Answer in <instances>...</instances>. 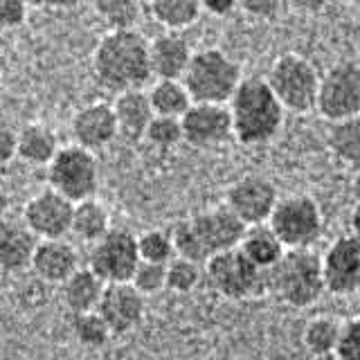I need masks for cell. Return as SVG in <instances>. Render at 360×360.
<instances>
[{"label": "cell", "instance_id": "1", "mask_svg": "<svg viewBox=\"0 0 360 360\" xmlns=\"http://www.w3.org/2000/svg\"><path fill=\"white\" fill-rule=\"evenodd\" d=\"M93 77L101 88L115 95L144 90L153 79L149 41L138 30L106 32L93 52Z\"/></svg>", "mask_w": 360, "mask_h": 360}, {"label": "cell", "instance_id": "2", "mask_svg": "<svg viewBox=\"0 0 360 360\" xmlns=\"http://www.w3.org/2000/svg\"><path fill=\"white\" fill-rule=\"evenodd\" d=\"M234 140L245 146H262L275 140L284 127L286 110L270 90L266 77H243L230 99Z\"/></svg>", "mask_w": 360, "mask_h": 360}, {"label": "cell", "instance_id": "3", "mask_svg": "<svg viewBox=\"0 0 360 360\" xmlns=\"http://www.w3.org/2000/svg\"><path fill=\"white\" fill-rule=\"evenodd\" d=\"M245 225L228 207H212L178 221L172 228L176 257L205 266L212 257L239 248Z\"/></svg>", "mask_w": 360, "mask_h": 360}, {"label": "cell", "instance_id": "4", "mask_svg": "<svg viewBox=\"0 0 360 360\" xmlns=\"http://www.w3.org/2000/svg\"><path fill=\"white\" fill-rule=\"evenodd\" d=\"M268 292H273L292 309L313 307L324 292L322 257L311 248L307 250H286L284 257L266 273Z\"/></svg>", "mask_w": 360, "mask_h": 360}, {"label": "cell", "instance_id": "5", "mask_svg": "<svg viewBox=\"0 0 360 360\" xmlns=\"http://www.w3.org/2000/svg\"><path fill=\"white\" fill-rule=\"evenodd\" d=\"M241 82L239 61H234L228 52L219 48L194 52L183 77V84L194 104H230Z\"/></svg>", "mask_w": 360, "mask_h": 360}, {"label": "cell", "instance_id": "6", "mask_svg": "<svg viewBox=\"0 0 360 360\" xmlns=\"http://www.w3.org/2000/svg\"><path fill=\"white\" fill-rule=\"evenodd\" d=\"M320 79L322 75L318 72V68L307 56L295 52H284L277 56L266 75V82L279 99V104L286 112H295V115H307L318 108Z\"/></svg>", "mask_w": 360, "mask_h": 360}, {"label": "cell", "instance_id": "7", "mask_svg": "<svg viewBox=\"0 0 360 360\" xmlns=\"http://www.w3.org/2000/svg\"><path fill=\"white\" fill-rule=\"evenodd\" d=\"M48 187L72 202L95 198L99 187V165L93 151L79 144L61 146L48 165Z\"/></svg>", "mask_w": 360, "mask_h": 360}, {"label": "cell", "instance_id": "8", "mask_svg": "<svg viewBox=\"0 0 360 360\" xmlns=\"http://www.w3.org/2000/svg\"><path fill=\"white\" fill-rule=\"evenodd\" d=\"M268 228L286 250H307L322 236V210L311 196L304 194L279 198L268 219Z\"/></svg>", "mask_w": 360, "mask_h": 360}, {"label": "cell", "instance_id": "9", "mask_svg": "<svg viewBox=\"0 0 360 360\" xmlns=\"http://www.w3.org/2000/svg\"><path fill=\"white\" fill-rule=\"evenodd\" d=\"M205 279L225 300H250L268 292L266 270L257 268L239 248L212 257L205 264Z\"/></svg>", "mask_w": 360, "mask_h": 360}, {"label": "cell", "instance_id": "10", "mask_svg": "<svg viewBox=\"0 0 360 360\" xmlns=\"http://www.w3.org/2000/svg\"><path fill=\"white\" fill-rule=\"evenodd\" d=\"M140 262L138 236L124 228H112L90 248L88 268L104 284H127Z\"/></svg>", "mask_w": 360, "mask_h": 360}, {"label": "cell", "instance_id": "11", "mask_svg": "<svg viewBox=\"0 0 360 360\" xmlns=\"http://www.w3.org/2000/svg\"><path fill=\"white\" fill-rule=\"evenodd\" d=\"M324 120L340 122L360 115V63L338 61L320 79L318 108Z\"/></svg>", "mask_w": 360, "mask_h": 360}, {"label": "cell", "instance_id": "12", "mask_svg": "<svg viewBox=\"0 0 360 360\" xmlns=\"http://www.w3.org/2000/svg\"><path fill=\"white\" fill-rule=\"evenodd\" d=\"M75 202L61 196L52 187L41 189L22 207V223L39 241L63 239L72 232Z\"/></svg>", "mask_w": 360, "mask_h": 360}, {"label": "cell", "instance_id": "13", "mask_svg": "<svg viewBox=\"0 0 360 360\" xmlns=\"http://www.w3.org/2000/svg\"><path fill=\"white\" fill-rule=\"evenodd\" d=\"M279 202L277 189L264 176H243L236 183L230 185L225 194V207H228L245 228L255 225H266L270 214L275 212V205Z\"/></svg>", "mask_w": 360, "mask_h": 360}, {"label": "cell", "instance_id": "14", "mask_svg": "<svg viewBox=\"0 0 360 360\" xmlns=\"http://www.w3.org/2000/svg\"><path fill=\"white\" fill-rule=\"evenodd\" d=\"M326 292L347 297L360 290V241L356 236H338L322 255Z\"/></svg>", "mask_w": 360, "mask_h": 360}, {"label": "cell", "instance_id": "15", "mask_svg": "<svg viewBox=\"0 0 360 360\" xmlns=\"http://www.w3.org/2000/svg\"><path fill=\"white\" fill-rule=\"evenodd\" d=\"M183 142L194 149H214L234 138L228 104H191L180 117Z\"/></svg>", "mask_w": 360, "mask_h": 360}, {"label": "cell", "instance_id": "16", "mask_svg": "<svg viewBox=\"0 0 360 360\" xmlns=\"http://www.w3.org/2000/svg\"><path fill=\"white\" fill-rule=\"evenodd\" d=\"M70 133L75 144L84 146L88 151H99L117 138V120L115 110L108 101H93L79 108L70 120Z\"/></svg>", "mask_w": 360, "mask_h": 360}, {"label": "cell", "instance_id": "17", "mask_svg": "<svg viewBox=\"0 0 360 360\" xmlns=\"http://www.w3.org/2000/svg\"><path fill=\"white\" fill-rule=\"evenodd\" d=\"M144 295L135 290L131 281L127 284H106L97 313L104 318L112 335H124L133 331L144 320Z\"/></svg>", "mask_w": 360, "mask_h": 360}, {"label": "cell", "instance_id": "18", "mask_svg": "<svg viewBox=\"0 0 360 360\" xmlns=\"http://www.w3.org/2000/svg\"><path fill=\"white\" fill-rule=\"evenodd\" d=\"M189 41L180 32H162L153 41H149V59L153 79H176L183 82L187 68L191 63Z\"/></svg>", "mask_w": 360, "mask_h": 360}, {"label": "cell", "instance_id": "19", "mask_svg": "<svg viewBox=\"0 0 360 360\" xmlns=\"http://www.w3.org/2000/svg\"><path fill=\"white\" fill-rule=\"evenodd\" d=\"M32 270L41 281L48 284H63V281L79 270V255L65 239L39 241L32 259Z\"/></svg>", "mask_w": 360, "mask_h": 360}, {"label": "cell", "instance_id": "20", "mask_svg": "<svg viewBox=\"0 0 360 360\" xmlns=\"http://www.w3.org/2000/svg\"><path fill=\"white\" fill-rule=\"evenodd\" d=\"M39 239L25 223L3 221L0 223V270L3 273H25L32 270V259Z\"/></svg>", "mask_w": 360, "mask_h": 360}, {"label": "cell", "instance_id": "21", "mask_svg": "<svg viewBox=\"0 0 360 360\" xmlns=\"http://www.w3.org/2000/svg\"><path fill=\"white\" fill-rule=\"evenodd\" d=\"M112 110H115L120 138L129 142L144 140L146 129L155 117L146 90H129V93L117 95L112 101Z\"/></svg>", "mask_w": 360, "mask_h": 360}, {"label": "cell", "instance_id": "22", "mask_svg": "<svg viewBox=\"0 0 360 360\" xmlns=\"http://www.w3.org/2000/svg\"><path fill=\"white\" fill-rule=\"evenodd\" d=\"M59 138L56 133L41 122H27L18 129V149L16 158L30 167H45L59 153Z\"/></svg>", "mask_w": 360, "mask_h": 360}, {"label": "cell", "instance_id": "23", "mask_svg": "<svg viewBox=\"0 0 360 360\" xmlns=\"http://www.w3.org/2000/svg\"><path fill=\"white\" fill-rule=\"evenodd\" d=\"M106 284L101 281L88 266L79 268L75 275L68 277L61 284V300L72 315L97 311Z\"/></svg>", "mask_w": 360, "mask_h": 360}, {"label": "cell", "instance_id": "24", "mask_svg": "<svg viewBox=\"0 0 360 360\" xmlns=\"http://www.w3.org/2000/svg\"><path fill=\"white\" fill-rule=\"evenodd\" d=\"M239 250L250 259L257 268H262L268 273V270L284 257L286 248L266 223V225H255V228L245 230L243 239L239 243Z\"/></svg>", "mask_w": 360, "mask_h": 360}, {"label": "cell", "instance_id": "25", "mask_svg": "<svg viewBox=\"0 0 360 360\" xmlns=\"http://www.w3.org/2000/svg\"><path fill=\"white\" fill-rule=\"evenodd\" d=\"M112 230L110 225V212L104 202L97 198H88L82 202H75L72 214V234L86 243H97L101 236H106Z\"/></svg>", "mask_w": 360, "mask_h": 360}, {"label": "cell", "instance_id": "26", "mask_svg": "<svg viewBox=\"0 0 360 360\" xmlns=\"http://www.w3.org/2000/svg\"><path fill=\"white\" fill-rule=\"evenodd\" d=\"M146 93H149L153 112L160 117L180 120L191 108V104H194L185 84L176 82V79H155Z\"/></svg>", "mask_w": 360, "mask_h": 360}, {"label": "cell", "instance_id": "27", "mask_svg": "<svg viewBox=\"0 0 360 360\" xmlns=\"http://www.w3.org/2000/svg\"><path fill=\"white\" fill-rule=\"evenodd\" d=\"M149 11L165 32H183L200 18V0H151Z\"/></svg>", "mask_w": 360, "mask_h": 360}, {"label": "cell", "instance_id": "28", "mask_svg": "<svg viewBox=\"0 0 360 360\" xmlns=\"http://www.w3.org/2000/svg\"><path fill=\"white\" fill-rule=\"evenodd\" d=\"M340 338H342V324L335 318H329V315H318V318L309 320L302 333L304 347L315 358L338 356Z\"/></svg>", "mask_w": 360, "mask_h": 360}, {"label": "cell", "instance_id": "29", "mask_svg": "<svg viewBox=\"0 0 360 360\" xmlns=\"http://www.w3.org/2000/svg\"><path fill=\"white\" fill-rule=\"evenodd\" d=\"M326 144L340 162L360 167V115L331 122Z\"/></svg>", "mask_w": 360, "mask_h": 360}, {"label": "cell", "instance_id": "30", "mask_svg": "<svg viewBox=\"0 0 360 360\" xmlns=\"http://www.w3.org/2000/svg\"><path fill=\"white\" fill-rule=\"evenodd\" d=\"M93 9L108 32L135 30L142 16L140 0H93Z\"/></svg>", "mask_w": 360, "mask_h": 360}, {"label": "cell", "instance_id": "31", "mask_svg": "<svg viewBox=\"0 0 360 360\" xmlns=\"http://www.w3.org/2000/svg\"><path fill=\"white\" fill-rule=\"evenodd\" d=\"M72 333L77 338L79 345H84L88 349H99L104 347L110 340V329L108 324L104 322V318L97 313V311H90V313H79L72 315Z\"/></svg>", "mask_w": 360, "mask_h": 360}, {"label": "cell", "instance_id": "32", "mask_svg": "<svg viewBox=\"0 0 360 360\" xmlns=\"http://www.w3.org/2000/svg\"><path fill=\"white\" fill-rule=\"evenodd\" d=\"M202 277H205V266L191 262V259L174 257L167 264V290L191 292L200 284Z\"/></svg>", "mask_w": 360, "mask_h": 360}, {"label": "cell", "instance_id": "33", "mask_svg": "<svg viewBox=\"0 0 360 360\" xmlns=\"http://www.w3.org/2000/svg\"><path fill=\"white\" fill-rule=\"evenodd\" d=\"M138 250L142 262L151 264H169L176 257V248L172 232L165 230H146L138 236Z\"/></svg>", "mask_w": 360, "mask_h": 360}, {"label": "cell", "instance_id": "34", "mask_svg": "<svg viewBox=\"0 0 360 360\" xmlns=\"http://www.w3.org/2000/svg\"><path fill=\"white\" fill-rule=\"evenodd\" d=\"M144 140L155 149H174L183 142V124L176 117H160L155 115L146 129Z\"/></svg>", "mask_w": 360, "mask_h": 360}, {"label": "cell", "instance_id": "35", "mask_svg": "<svg viewBox=\"0 0 360 360\" xmlns=\"http://www.w3.org/2000/svg\"><path fill=\"white\" fill-rule=\"evenodd\" d=\"M131 284L135 290H140L142 295H158L167 288V266L165 264H151L140 262L135 273L131 277Z\"/></svg>", "mask_w": 360, "mask_h": 360}, {"label": "cell", "instance_id": "36", "mask_svg": "<svg viewBox=\"0 0 360 360\" xmlns=\"http://www.w3.org/2000/svg\"><path fill=\"white\" fill-rule=\"evenodd\" d=\"M18 149V129L7 112L0 110V169L7 167L16 158Z\"/></svg>", "mask_w": 360, "mask_h": 360}, {"label": "cell", "instance_id": "37", "mask_svg": "<svg viewBox=\"0 0 360 360\" xmlns=\"http://www.w3.org/2000/svg\"><path fill=\"white\" fill-rule=\"evenodd\" d=\"M30 14L27 0H0V32H14L25 25Z\"/></svg>", "mask_w": 360, "mask_h": 360}, {"label": "cell", "instance_id": "38", "mask_svg": "<svg viewBox=\"0 0 360 360\" xmlns=\"http://www.w3.org/2000/svg\"><path fill=\"white\" fill-rule=\"evenodd\" d=\"M340 360H360V315L342 324V338L338 347Z\"/></svg>", "mask_w": 360, "mask_h": 360}, {"label": "cell", "instance_id": "39", "mask_svg": "<svg viewBox=\"0 0 360 360\" xmlns=\"http://www.w3.org/2000/svg\"><path fill=\"white\" fill-rule=\"evenodd\" d=\"M284 5V0H241L239 9L257 20H275L281 14Z\"/></svg>", "mask_w": 360, "mask_h": 360}, {"label": "cell", "instance_id": "40", "mask_svg": "<svg viewBox=\"0 0 360 360\" xmlns=\"http://www.w3.org/2000/svg\"><path fill=\"white\" fill-rule=\"evenodd\" d=\"M239 5H241V0H200L202 11L217 18L230 16L234 9H239Z\"/></svg>", "mask_w": 360, "mask_h": 360}, {"label": "cell", "instance_id": "41", "mask_svg": "<svg viewBox=\"0 0 360 360\" xmlns=\"http://www.w3.org/2000/svg\"><path fill=\"white\" fill-rule=\"evenodd\" d=\"M284 3L295 11H302V14H315V11H322L329 5V0H284Z\"/></svg>", "mask_w": 360, "mask_h": 360}, {"label": "cell", "instance_id": "42", "mask_svg": "<svg viewBox=\"0 0 360 360\" xmlns=\"http://www.w3.org/2000/svg\"><path fill=\"white\" fill-rule=\"evenodd\" d=\"M27 5L37 9H68L77 5V0H27Z\"/></svg>", "mask_w": 360, "mask_h": 360}, {"label": "cell", "instance_id": "43", "mask_svg": "<svg viewBox=\"0 0 360 360\" xmlns=\"http://www.w3.org/2000/svg\"><path fill=\"white\" fill-rule=\"evenodd\" d=\"M349 230H352V236L360 241V202H356L352 214H349Z\"/></svg>", "mask_w": 360, "mask_h": 360}, {"label": "cell", "instance_id": "44", "mask_svg": "<svg viewBox=\"0 0 360 360\" xmlns=\"http://www.w3.org/2000/svg\"><path fill=\"white\" fill-rule=\"evenodd\" d=\"M352 194H354L356 202H360V167H358V172L352 180Z\"/></svg>", "mask_w": 360, "mask_h": 360}, {"label": "cell", "instance_id": "45", "mask_svg": "<svg viewBox=\"0 0 360 360\" xmlns=\"http://www.w3.org/2000/svg\"><path fill=\"white\" fill-rule=\"evenodd\" d=\"M5 70H7V59H5V52L0 50V79L5 77Z\"/></svg>", "mask_w": 360, "mask_h": 360}, {"label": "cell", "instance_id": "46", "mask_svg": "<svg viewBox=\"0 0 360 360\" xmlns=\"http://www.w3.org/2000/svg\"><path fill=\"white\" fill-rule=\"evenodd\" d=\"M315 360H340L338 356H324V358H315Z\"/></svg>", "mask_w": 360, "mask_h": 360}, {"label": "cell", "instance_id": "47", "mask_svg": "<svg viewBox=\"0 0 360 360\" xmlns=\"http://www.w3.org/2000/svg\"><path fill=\"white\" fill-rule=\"evenodd\" d=\"M140 3H146V5H149V3H151V0H140Z\"/></svg>", "mask_w": 360, "mask_h": 360}, {"label": "cell", "instance_id": "48", "mask_svg": "<svg viewBox=\"0 0 360 360\" xmlns=\"http://www.w3.org/2000/svg\"><path fill=\"white\" fill-rule=\"evenodd\" d=\"M342 3H354V0H342Z\"/></svg>", "mask_w": 360, "mask_h": 360}]
</instances>
